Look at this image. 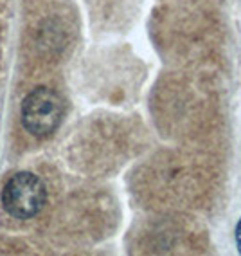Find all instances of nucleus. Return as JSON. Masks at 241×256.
<instances>
[{
    "mask_svg": "<svg viewBox=\"0 0 241 256\" xmlns=\"http://www.w3.org/2000/svg\"><path fill=\"white\" fill-rule=\"evenodd\" d=\"M65 114L63 100L49 87H36L22 101V124L34 138H49Z\"/></svg>",
    "mask_w": 241,
    "mask_h": 256,
    "instance_id": "f257e3e1",
    "label": "nucleus"
},
{
    "mask_svg": "<svg viewBox=\"0 0 241 256\" xmlns=\"http://www.w3.org/2000/svg\"><path fill=\"white\" fill-rule=\"evenodd\" d=\"M47 190L41 178L29 172H20L5 182L2 190V206L13 218L29 220L43 210Z\"/></svg>",
    "mask_w": 241,
    "mask_h": 256,
    "instance_id": "f03ea898",
    "label": "nucleus"
},
{
    "mask_svg": "<svg viewBox=\"0 0 241 256\" xmlns=\"http://www.w3.org/2000/svg\"><path fill=\"white\" fill-rule=\"evenodd\" d=\"M234 238H236L238 251H240V254H241V218H240V222H238V226H236V231H234Z\"/></svg>",
    "mask_w": 241,
    "mask_h": 256,
    "instance_id": "7ed1b4c3",
    "label": "nucleus"
}]
</instances>
